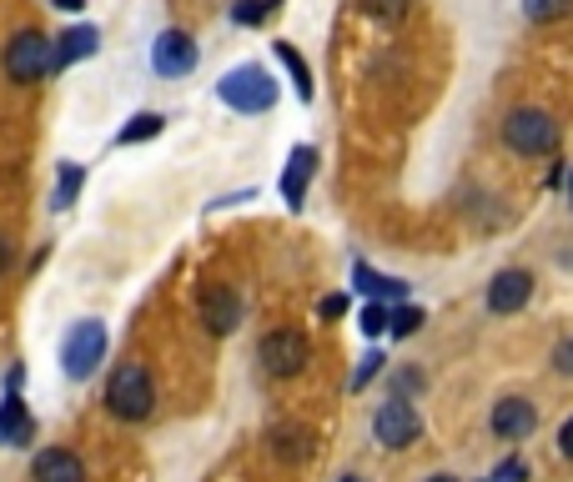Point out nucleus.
Wrapping results in <instances>:
<instances>
[{"label":"nucleus","instance_id":"ddd939ff","mask_svg":"<svg viewBox=\"0 0 573 482\" xmlns=\"http://www.w3.org/2000/svg\"><path fill=\"white\" fill-rule=\"evenodd\" d=\"M313 176H317V146H297V151L286 157V171H282V201L292 211H302Z\"/></svg>","mask_w":573,"mask_h":482},{"label":"nucleus","instance_id":"c756f323","mask_svg":"<svg viewBox=\"0 0 573 482\" xmlns=\"http://www.w3.org/2000/svg\"><path fill=\"white\" fill-rule=\"evenodd\" d=\"M559 453H563V457H569V462H573V418H569V422H563V428H559Z\"/></svg>","mask_w":573,"mask_h":482},{"label":"nucleus","instance_id":"b1692460","mask_svg":"<svg viewBox=\"0 0 573 482\" xmlns=\"http://www.w3.org/2000/svg\"><path fill=\"white\" fill-rule=\"evenodd\" d=\"M388 322H392V312L382 307V301H367V307H363V317H357V326H363V337H382V332H388Z\"/></svg>","mask_w":573,"mask_h":482},{"label":"nucleus","instance_id":"aec40b11","mask_svg":"<svg viewBox=\"0 0 573 482\" xmlns=\"http://www.w3.org/2000/svg\"><path fill=\"white\" fill-rule=\"evenodd\" d=\"M167 126V116H161V111H142V116H131L126 126H121V136L117 141L121 146H136V141H151V136H157V131Z\"/></svg>","mask_w":573,"mask_h":482},{"label":"nucleus","instance_id":"c9c22d12","mask_svg":"<svg viewBox=\"0 0 573 482\" xmlns=\"http://www.w3.org/2000/svg\"><path fill=\"white\" fill-rule=\"evenodd\" d=\"M338 482H367V478H357V472H348V478H338Z\"/></svg>","mask_w":573,"mask_h":482},{"label":"nucleus","instance_id":"7ed1b4c3","mask_svg":"<svg viewBox=\"0 0 573 482\" xmlns=\"http://www.w3.org/2000/svg\"><path fill=\"white\" fill-rule=\"evenodd\" d=\"M106 407L117 412L121 422H146L151 407H157V387H151V372L142 362H121L106 382Z\"/></svg>","mask_w":573,"mask_h":482},{"label":"nucleus","instance_id":"4be33fe9","mask_svg":"<svg viewBox=\"0 0 573 482\" xmlns=\"http://www.w3.org/2000/svg\"><path fill=\"white\" fill-rule=\"evenodd\" d=\"M363 11L373 15V21H382V26H398V21L413 11V0H363Z\"/></svg>","mask_w":573,"mask_h":482},{"label":"nucleus","instance_id":"1a4fd4ad","mask_svg":"<svg viewBox=\"0 0 573 482\" xmlns=\"http://www.w3.org/2000/svg\"><path fill=\"white\" fill-rule=\"evenodd\" d=\"M242 317H247V307H242V297H236L232 287L211 282V287L202 292V326H207L211 337H232L236 326H242Z\"/></svg>","mask_w":573,"mask_h":482},{"label":"nucleus","instance_id":"4468645a","mask_svg":"<svg viewBox=\"0 0 573 482\" xmlns=\"http://www.w3.org/2000/svg\"><path fill=\"white\" fill-rule=\"evenodd\" d=\"M96 51H101V30L96 26H71L65 36L51 40V65L56 71H65V65H76V61H92Z\"/></svg>","mask_w":573,"mask_h":482},{"label":"nucleus","instance_id":"0eeeda50","mask_svg":"<svg viewBox=\"0 0 573 482\" xmlns=\"http://www.w3.org/2000/svg\"><path fill=\"white\" fill-rule=\"evenodd\" d=\"M373 437H378L388 453H403L423 437V418H417V407L403 403V397H388V403L373 412Z\"/></svg>","mask_w":573,"mask_h":482},{"label":"nucleus","instance_id":"39448f33","mask_svg":"<svg viewBox=\"0 0 573 482\" xmlns=\"http://www.w3.org/2000/svg\"><path fill=\"white\" fill-rule=\"evenodd\" d=\"M0 65H5V76H11L15 86H36V81L51 71V40L40 36V30H21V36L5 40Z\"/></svg>","mask_w":573,"mask_h":482},{"label":"nucleus","instance_id":"cd10ccee","mask_svg":"<svg viewBox=\"0 0 573 482\" xmlns=\"http://www.w3.org/2000/svg\"><path fill=\"white\" fill-rule=\"evenodd\" d=\"M553 367H559L563 378H573V337H569V342H559V347H553Z\"/></svg>","mask_w":573,"mask_h":482},{"label":"nucleus","instance_id":"a878e982","mask_svg":"<svg viewBox=\"0 0 573 482\" xmlns=\"http://www.w3.org/2000/svg\"><path fill=\"white\" fill-rule=\"evenodd\" d=\"M382 362H388V357H382V353H367V357H363V367L352 372V392H363L367 382L378 378V372H382Z\"/></svg>","mask_w":573,"mask_h":482},{"label":"nucleus","instance_id":"5701e85b","mask_svg":"<svg viewBox=\"0 0 573 482\" xmlns=\"http://www.w3.org/2000/svg\"><path fill=\"white\" fill-rule=\"evenodd\" d=\"M573 0H523V15L534 21V26H548V21H559V15H569Z\"/></svg>","mask_w":573,"mask_h":482},{"label":"nucleus","instance_id":"2eb2a0df","mask_svg":"<svg viewBox=\"0 0 573 482\" xmlns=\"http://www.w3.org/2000/svg\"><path fill=\"white\" fill-rule=\"evenodd\" d=\"M31 478L36 482H86V462L76 453H65V447H46L31 462Z\"/></svg>","mask_w":573,"mask_h":482},{"label":"nucleus","instance_id":"9b49d317","mask_svg":"<svg viewBox=\"0 0 573 482\" xmlns=\"http://www.w3.org/2000/svg\"><path fill=\"white\" fill-rule=\"evenodd\" d=\"M21 367L11 372V387H5V403H0V443L5 447H26L36 437V422H31L26 403H21Z\"/></svg>","mask_w":573,"mask_h":482},{"label":"nucleus","instance_id":"6e6552de","mask_svg":"<svg viewBox=\"0 0 573 482\" xmlns=\"http://www.w3.org/2000/svg\"><path fill=\"white\" fill-rule=\"evenodd\" d=\"M151 71L167 76V81L192 76L196 71V40L186 36V30H161V36L151 40Z\"/></svg>","mask_w":573,"mask_h":482},{"label":"nucleus","instance_id":"6ab92c4d","mask_svg":"<svg viewBox=\"0 0 573 482\" xmlns=\"http://www.w3.org/2000/svg\"><path fill=\"white\" fill-rule=\"evenodd\" d=\"M81 186H86V171H81L76 161H61V171H56V196H51V207L65 211L71 201H76Z\"/></svg>","mask_w":573,"mask_h":482},{"label":"nucleus","instance_id":"f8f14e48","mask_svg":"<svg viewBox=\"0 0 573 482\" xmlns=\"http://www.w3.org/2000/svg\"><path fill=\"white\" fill-rule=\"evenodd\" d=\"M488 428H493V437H503V443H519V437H528V432L538 428V407L528 403V397H503V403L493 407Z\"/></svg>","mask_w":573,"mask_h":482},{"label":"nucleus","instance_id":"473e14b6","mask_svg":"<svg viewBox=\"0 0 573 482\" xmlns=\"http://www.w3.org/2000/svg\"><path fill=\"white\" fill-rule=\"evenodd\" d=\"M51 5H61V11H86V0H51Z\"/></svg>","mask_w":573,"mask_h":482},{"label":"nucleus","instance_id":"c85d7f7f","mask_svg":"<svg viewBox=\"0 0 573 482\" xmlns=\"http://www.w3.org/2000/svg\"><path fill=\"white\" fill-rule=\"evenodd\" d=\"M342 312H348V297H322L317 301V317H322V322L327 317H342Z\"/></svg>","mask_w":573,"mask_h":482},{"label":"nucleus","instance_id":"dca6fc26","mask_svg":"<svg viewBox=\"0 0 573 482\" xmlns=\"http://www.w3.org/2000/svg\"><path fill=\"white\" fill-rule=\"evenodd\" d=\"M352 282H357V292H363L367 301H403L407 297V282H398V276H382L378 267H367V261H357V267H352Z\"/></svg>","mask_w":573,"mask_h":482},{"label":"nucleus","instance_id":"f3484780","mask_svg":"<svg viewBox=\"0 0 573 482\" xmlns=\"http://www.w3.org/2000/svg\"><path fill=\"white\" fill-rule=\"evenodd\" d=\"M277 61L292 71V86H297V96L302 101H313L317 96V86H313V71H307V61H302V51L297 46H286V40H277Z\"/></svg>","mask_w":573,"mask_h":482},{"label":"nucleus","instance_id":"f257e3e1","mask_svg":"<svg viewBox=\"0 0 573 482\" xmlns=\"http://www.w3.org/2000/svg\"><path fill=\"white\" fill-rule=\"evenodd\" d=\"M217 96H222V106L236 111V116H261V111H272L282 91H277L272 71H261V65H232L217 81Z\"/></svg>","mask_w":573,"mask_h":482},{"label":"nucleus","instance_id":"f03ea898","mask_svg":"<svg viewBox=\"0 0 573 482\" xmlns=\"http://www.w3.org/2000/svg\"><path fill=\"white\" fill-rule=\"evenodd\" d=\"M503 146L513 157H553L559 151V121L548 116L544 106H513L503 121Z\"/></svg>","mask_w":573,"mask_h":482},{"label":"nucleus","instance_id":"72a5a7b5","mask_svg":"<svg viewBox=\"0 0 573 482\" xmlns=\"http://www.w3.org/2000/svg\"><path fill=\"white\" fill-rule=\"evenodd\" d=\"M563 191H569V201H573V166H569V176H563Z\"/></svg>","mask_w":573,"mask_h":482},{"label":"nucleus","instance_id":"a211bd4d","mask_svg":"<svg viewBox=\"0 0 573 482\" xmlns=\"http://www.w3.org/2000/svg\"><path fill=\"white\" fill-rule=\"evenodd\" d=\"M272 453L277 457H292V462L313 457V432H307V428H277L272 432Z\"/></svg>","mask_w":573,"mask_h":482},{"label":"nucleus","instance_id":"bb28decb","mask_svg":"<svg viewBox=\"0 0 573 482\" xmlns=\"http://www.w3.org/2000/svg\"><path fill=\"white\" fill-rule=\"evenodd\" d=\"M493 482H528V462H519V457H509L503 468L493 472Z\"/></svg>","mask_w":573,"mask_h":482},{"label":"nucleus","instance_id":"393cba45","mask_svg":"<svg viewBox=\"0 0 573 482\" xmlns=\"http://www.w3.org/2000/svg\"><path fill=\"white\" fill-rule=\"evenodd\" d=\"M423 322H428V312H423V307H398V312H392V322H388V332H392V337H413Z\"/></svg>","mask_w":573,"mask_h":482},{"label":"nucleus","instance_id":"7c9ffc66","mask_svg":"<svg viewBox=\"0 0 573 482\" xmlns=\"http://www.w3.org/2000/svg\"><path fill=\"white\" fill-rule=\"evenodd\" d=\"M417 387H423V378H417V372H398V392H407V397H413Z\"/></svg>","mask_w":573,"mask_h":482},{"label":"nucleus","instance_id":"f704fd0d","mask_svg":"<svg viewBox=\"0 0 573 482\" xmlns=\"http://www.w3.org/2000/svg\"><path fill=\"white\" fill-rule=\"evenodd\" d=\"M428 482H458V478H448V472H438V478H428Z\"/></svg>","mask_w":573,"mask_h":482},{"label":"nucleus","instance_id":"423d86ee","mask_svg":"<svg viewBox=\"0 0 573 482\" xmlns=\"http://www.w3.org/2000/svg\"><path fill=\"white\" fill-rule=\"evenodd\" d=\"M257 357L272 378H297L302 367L313 362V347H307V332H297V326H277V332L261 337Z\"/></svg>","mask_w":573,"mask_h":482},{"label":"nucleus","instance_id":"2f4dec72","mask_svg":"<svg viewBox=\"0 0 573 482\" xmlns=\"http://www.w3.org/2000/svg\"><path fill=\"white\" fill-rule=\"evenodd\" d=\"M5 267H11V242L0 236V276H5Z\"/></svg>","mask_w":573,"mask_h":482},{"label":"nucleus","instance_id":"20e7f679","mask_svg":"<svg viewBox=\"0 0 573 482\" xmlns=\"http://www.w3.org/2000/svg\"><path fill=\"white\" fill-rule=\"evenodd\" d=\"M101 362H106V322L86 317V322H76L61 337V372L71 382H86Z\"/></svg>","mask_w":573,"mask_h":482},{"label":"nucleus","instance_id":"412c9836","mask_svg":"<svg viewBox=\"0 0 573 482\" xmlns=\"http://www.w3.org/2000/svg\"><path fill=\"white\" fill-rule=\"evenodd\" d=\"M277 5H282V0H236L232 21H236V26H261V21H267Z\"/></svg>","mask_w":573,"mask_h":482},{"label":"nucleus","instance_id":"9d476101","mask_svg":"<svg viewBox=\"0 0 573 482\" xmlns=\"http://www.w3.org/2000/svg\"><path fill=\"white\" fill-rule=\"evenodd\" d=\"M528 297H534V272H523V267H503V272L488 282V312L493 317L523 312Z\"/></svg>","mask_w":573,"mask_h":482}]
</instances>
